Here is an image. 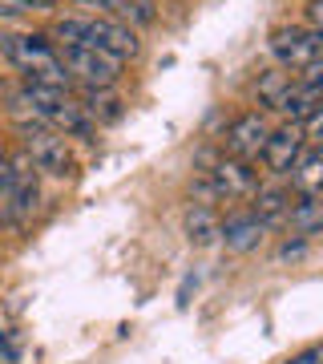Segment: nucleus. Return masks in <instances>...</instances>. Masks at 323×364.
I'll use <instances>...</instances> for the list:
<instances>
[{
	"label": "nucleus",
	"instance_id": "obj_1",
	"mask_svg": "<svg viewBox=\"0 0 323 364\" xmlns=\"http://www.w3.org/2000/svg\"><path fill=\"white\" fill-rule=\"evenodd\" d=\"M49 37L57 41V49H65V45H85V49L109 53L117 61L138 57V49H142L138 33L129 25H121V21H109V16H102V21H93V16H65V21H57L49 28Z\"/></svg>",
	"mask_w": 323,
	"mask_h": 364
},
{
	"label": "nucleus",
	"instance_id": "obj_2",
	"mask_svg": "<svg viewBox=\"0 0 323 364\" xmlns=\"http://www.w3.org/2000/svg\"><path fill=\"white\" fill-rule=\"evenodd\" d=\"M16 102L25 105L37 122L53 126L57 134L85 138V142H93V134H97V126L89 122V114L81 109V102H77V97H69L65 90H53V85H33V81H28Z\"/></svg>",
	"mask_w": 323,
	"mask_h": 364
},
{
	"label": "nucleus",
	"instance_id": "obj_3",
	"mask_svg": "<svg viewBox=\"0 0 323 364\" xmlns=\"http://www.w3.org/2000/svg\"><path fill=\"white\" fill-rule=\"evenodd\" d=\"M0 49H4V57H9L33 85H53V90H65V85H69V73H65V65H61V53L53 49L49 41L21 37V33H0Z\"/></svg>",
	"mask_w": 323,
	"mask_h": 364
},
{
	"label": "nucleus",
	"instance_id": "obj_4",
	"mask_svg": "<svg viewBox=\"0 0 323 364\" xmlns=\"http://www.w3.org/2000/svg\"><path fill=\"white\" fill-rule=\"evenodd\" d=\"M21 138H25V154L28 162L45 174H57V178H69L77 162H73V150L65 142V134H57L53 126L37 122V117H21Z\"/></svg>",
	"mask_w": 323,
	"mask_h": 364
},
{
	"label": "nucleus",
	"instance_id": "obj_5",
	"mask_svg": "<svg viewBox=\"0 0 323 364\" xmlns=\"http://www.w3.org/2000/svg\"><path fill=\"white\" fill-rule=\"evenodd\" d=\"M61 53V65L69 77L85 81V90H114L117 77H121V61L109 57V53L85 49V45H65Z\"/></svg>",
	"mask_w": 323,
	"mask_h": 364
},
{
	"label": "nucleus",
	"instance_id": "obj_6",
	"mask_svg": "<svg viewBox=\"0 0 323 364\" xmlns=\"http://www.w3.org/2000/svg\"><path fill=\"white\" fill-rule=\"evenodd\" d=\"M271 53L287 69L323 65V28H275Z\"/></svg>",
	"mask_w": 323,
	"mask_h": 364
},
{
	"label": "nucleus",
	"instance_id": "obj_7",
	"mask_svg": "<svg viewBox=\"0 0 323 364\" xmlns=\"http://www.w3.org/2000/svg\"><path fill=\"white\" fill-rule=\"evenodd\" d=\"M13 162V195H9V223L13 227H28L40 207V186H37V166L28 162V154L9 158Z\"/></svg>",
	"mask_w": 323,
	"mask_h": 364
},
{
	"label": "nucleus",
	"instance_id": "obj_8",
	"mask_svg": "<svg viewBox=\"0 0 323 364\" xmlns=\"http://www.w3.org/2000/svg\"><path fill=\"white\" fill-rule=\"evenodd\" d=\"M207 178H210V186H214V198H226V203L251 198L258 191L255 170L246 166V162H239V158H219V162L207 170Z\"/></svg>",
	"mask_w": 323,
	"mask_h": 364
},
{
	"label": "nucleus",
	"instance_id": "obj_9",
	"mask_svg": "<svg viewBox=\"0 0 323 364\" xmlns=\"http://www.w3.org/2000/svg\"><path fill=\"white\" fill-rule=\"evenodd\" d=\"M303 130H299L295 122H287V126H279V130L267 134V146H263V162H267V170L271 174H291V166L299 162V154H303Z\"/></svg>",
	"mask_w": 323,
	"mask_h": 364
},
{
	"label": "nucleus",
	"instance_id": "obj_10",
	"mask_svg": "<svg viewBox=\"0 0 323 364\" xmlns=\"http://www.w3.org/2000/svg\"><path fill=\"white\" fill-rule=\"evenodd\" d=\"M267 134H271V126H267L258 114H243V117H234L231 126H226V150H231L239 162H251V158L263 154Z\"/></svg>",
	"mask_w": 323,
	"mask_h": 364
},
{
	"label": "nucleus",
	"instance_id": "obj_11",
	"mask_svg": "<svg viewBox=\"0 0 323 364\" xmlns=\"http://www.w3.org/2000/svg\"><path fill=\"white\" fill-rule=\"evenodd\" d=\"M319 105H323V85L299 77V81H291V85H287V93L279 97V105H275V109H279V114H287L291 122H307Z\"/></svg>",
	"mask_w": 323,
	"mask_h": 364
},
{
	"label": "nucleus",
	"instance_id": "obj_12",
	"mask_svg": "<svg viewBox=\"0 0 323 364\" xmlns=\"http://www.w3.org/2000/svg\"><path fill=\"white\" fill-rule=\"evenodd\" d=\"M85 9H102L109 13V21H121V25H154V0H77Z\"/></svg>",
	"mask_w": 323,
	"mask_h": 364
},
{
	"label": "nucleus",
	"instance_id": "obj_13",
	"mask_svg": "<svg viewBox=\"0 0 323 364\" xmlns=\"http://www.w3.org/2000/svg\"><path fill=\"white\" fill-rule=\"evenodd\" d=\"M263 231H267V223L258 219V215H231V219L222 223V243L231 251H255L263 243Z\"/></svg>",
	"mask_w": 323,
	"mask_h": 364
},
{
	"label": "nucleus",
	"instance_id": "obj_14",
	"mask_svg": "<svg viewBox=\"0 0 323 364\" xmlns=\"http://www.w3.org/2000/svg\"><path fill=\"white\" fill-rule=\"evenodd\" d=\"M251 203H255L251 215H258L263 223H279L291 210V191L287 186H258L255 195H251Z\"/></svg>",
	"mask_w": 323,
	"mask_h": 364
},
{
	"label": "nucleus",
	"instance_id": "obj_15",
	"mask_svg": "<svg viewBox=\"0 0 323 364\" xmlns=\"http://www.w3.org/2000/svg\"><path fill=\"white\" fill-rule=\"evenodd\" d=\"M287 223H291L295 235H315L323 227V195H303L287 210Z\"/></svg>",
	"mask_w": 323,
	"mask_h": 364
},
{
	"label": "nucleus",
	"instance_id": "obj_16",
	"mask_svg": "<svg viewBox=\"0 0 323 364\" xmlns=\"http://www.w3.org/2000/svg\"><path fill=\"white\" fill-rule=\"evenodd\" d=\"M291 182L303 195H323V150L299 154V162L291 166Z\"/></svg>",
	"mask_w": 323,
	"mask_h": 364
},
{
	"label": "nucleus",
	"instance_id": "obj_17",
	"mask_svg": "<svg viewBox=\"0 0 323 364\" xmlns=\"http://www.w3.org/2000/svg\"><path fill=\"white\" fill-rule=\"evenodd\" d=\"M186 231H190L194 247H210V243L222 235V219L210 207H190V215H186Z\"/></svg>",
	"mask_w": 323,
	"mask_h": 364
},
{
	"label": "nucleus",
	"instance_id": "obj_18",
	"mask_svg": "<svg viewBox=\"0 0 323 364\" xmlns=\"http://www.w3.org/2000/svg\"><path fill=\"white\" fill-rule=\"evenodd\" d=\"M81 109L89 114V122H114L121 114V102L109 90H85L81 93Z\"/></svg>",
	"mask_w": 323,
	"mask_h": 364
},
{
	"label": "nucleus",
	"instance_id": "obj_19",
	"mask_svg": "<svg viewBox=\"0 0 323 364\" xmlns=\"http://www.w3.org/2000/svg\"><path fill=\"white\" fill-rule=\"evenodd\" d=\"M287 85H291L287 73H267V77L258 81V97H263L267 105H279V97L287 93Z\"/></svg>",
	"mask_w": 323,
	"mask_h": 364
},
{
	"label": "nucleus",
	"instance_id": "obj_20",
	"mask_svg": "<svg viewBox=\"0 0 323 364\" xmlns=\"http://www.w3.org/2000/svg\"><path fill=\"white\" fill-rule=\"evenodd\" d=\"M9 195H13V162L0 154V219L9 223Z\"/></svg>",
	"mask_w": 323,
	"mask_h": 364
},
{
	"label": "nucleus",
	"instance_id": "obj_21",
	"mask_svg": "<svg viewBox=\"0 0 323 364\" xmlns=\"http://www.w3.org/2000/svg\"><path fill=\"white\" fill-rule=\"evenodd\" d=\"M303 138H311V146L323 150V109H315V114L307 117V134H303Z\"/></svg>",
	"mask_w": 323,
	"mask_h": 364
},
{
	"label": "nucleus",
	"instance_id": "obj_22",
	"mask_svg": "<svg viewBox=\"0 0 323 364\" xmlns=\"http://www.w3.org/2000/svg\"><path fill=\"white\" fill-rule=\"evenodd\" d=\"M0 4H9L13 13H25V9H57L61 0H0Z\"/></svg>",
	"mask_w": 323,
	"mask_h": 364
},
{
	"label": "nucleus",
	"instance_id": "obj_23",
	"mask_svg": "<svg viewBox=\"0 0 323 364\" xmlns=\"http://www.w3.org/2000/svg\"><path fill=\"white\" fill-rule=\"evenodd\" d=\"M283 364H323V344H315V348H303V352H295V356H287Z\"/></svg>",
	"mask_w": 323,
	"mask_h": 364
},
{
	"label": "nucleus",
	"instance_id": "obj_24",
	"mask_svg": "<svg viewBox=\"0 0 323 364\" xmlns=\"http://www.w3.org/2000/svg\"><path fill=\"white\" fill-rule=\"evenodd\" d=\"M307 16H311V25H315V28H323V0H311Z\"/></svg>",
	"mask_w": 323,
	"mask_h": 364
},
{
	"label": "nucleus",
	"instance_id": "obj_25",
	"mask_svg": "<svg viewBox=\"0 0 323 364\" xmlns=\"http://www.w3.org/2000/svg\"><path fill=\"white\" fill-rule=\"evenodd\" d=\"M0 352H4L9 360H16V344H13V336H9V332H0Z\"/></svg>",
	"mask_w": 323,
	"mask_h": 364
}]
</instances>
